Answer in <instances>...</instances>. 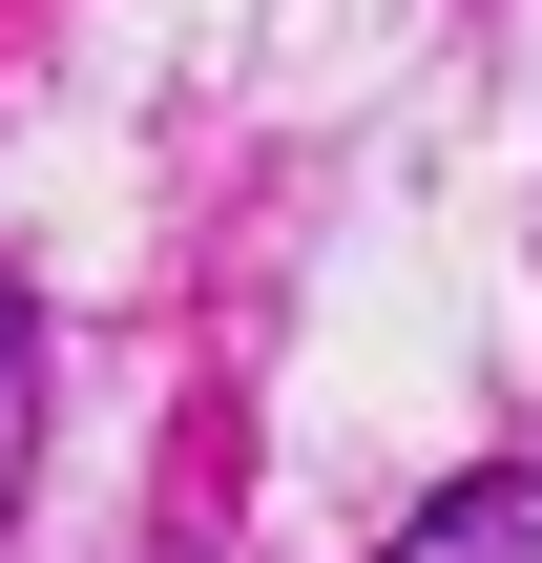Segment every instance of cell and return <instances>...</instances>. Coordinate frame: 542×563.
Segmentation results:
<instances>
[{"label": "cell", "mask_w": 542, "mask_h": 563, "mask_svg": "<svg viewBox=\"0 0 542 563\" xmlns=\"http://www.w3.org/2000/svg\"><path fill=\"white\" fill-rule=\"evenodd\" d=\"M376 563H542V460H501V481H460V501H418Z\"/></svg>", "instance_id": "cell-1"}, {"label": "cell", "mask_w": 542, "mask_h": 563, "mask_svg": "<svg viewBox=\"0 0 542 563\" xmlns=\"http://www.w3.org/2000/svg\"><path fill=\"white\" fill-rule=\"evenodd\" d=\"M0 460H21V292H0Z\"/></svg>", "instance_id": "cell-2"}]
</instances>
